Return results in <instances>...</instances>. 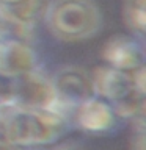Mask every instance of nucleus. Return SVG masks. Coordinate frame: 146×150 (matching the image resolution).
Masks as SVG:
<instances>
[{
    "label": "nucleus",
    "instance_id": "9b49d317",
    "mask_svg": "<svg viewBox=\"0 0 146 150\" xmlns=\"http://www.w3.org/2000/svg\"><path fill=\"white\" fill-rule=\"evenodd\" d=\"M110 105L118 119L132 120L137 116L146 112V94L140 92L138 89H134L127 96H124L115 103H110Z\"/></svg>",
    "mask_w": 146,
    "mask_h": 150
},
{
    "label": "nucleus",
    "instance_id": "f8f14e48",
    "mask_svg": "<svg viewBox=\"0 0 146 150\" xmlns=\"http://www.w3.org/2000/svg\"><path fill=\"white\" fill-rule=\"evenodd\" d=\"M14 106V77L0 72V110Z\"/></svg>",
    "mask_w": 146,
    "mask_h": 150
},
{
    "label": "nucleus",
    "instance_id": "dca6fc26",
    "mask_svg": "<svg viewBox=\"0 0 146 150\" xmlns=\"http://www.w3.org/2000/svg\"><path fill=\"white\" fill-rule=\"evenodd\" d=\"M0 138H5V136H3V131H2V125H0Z\"/></svg>",
    "mask_w": 146,
    "mask_h": 150
},
{
    "label": "nucleus",
    "instance_id": "f257e3e1",
    "mask_svg": "<svg viewBox=\"0 0 146 150\" xmlns=\"http://www.w3.org/2000/svg\"><path fill=\"white\" fill-rule=\"evenodd\" d=\"M5 139L17 150L46 149L58 142L71 128V119L52 110L8 106L0 110Z\"/></svg>",
    "mask_w": 146,
    "mask_h": 150
},
{
    "label": "nucleus",
    "instance_id": "1a4fd4ad",
    "mask_svg": "<svg viewBox=\"0 0 146 150\" xmlns=\"http://www.w3.org/2000/svg\"><path fill=\"white\" fill-rule=\"evenodd\" d=\"M50 0H0V16L21 25L36 28L44 21Z\"/></svg>",
    "mask_w": 146,
    "mask_h": 150
},
{
    "label": "nucleus",
    "instance_id": "6e6552de",
    "mask_svg": "<svg viewBox=\"0 0 146 150\" xmlns=\"http://www.w3.org/2000/svg\"><path fill=\"white\" fill-rule=\"evenodd\" d=\"M39 67V59L31 42L5 41L0 42V72L9 77L30 72Z\"/></svg>",
    "mask_w": 146,
    "mask_h": 150
},
{
    "label": "nucleus",
    "instance_id": "ddd939ff",
    "mask_svg": "<svg viewBox=\"0 0 146 150\" xmlns=\"http://www.w3.org/2000/svg\"><path fill=\"white\" fill-rule=\"evenodd\" d=\"M146 119L145 114L132 119V150H146L145 136H146Z\"/></svg>",
    "mask_w": 146,
    "mask_h": 150
},
{
    "label": "nucleus",
    "instance_id": "423d86ee",
    "mask_svg": "<svg viewBox=\"0 0 146 150\" xmlns=\"http://www.w3.org/2000/svg\"><path fill=\"white\" fill-rule=\"evenodd\" d=\"M116 120L112 105L101 97L82 103L71 116V124L88 133H110L116 128Z\"/></svg>",
    "mask_w": 146,
    "mask_h": 150
},
{
    "label": "nucleus",
    "instance_id": "f03ea898",
    "mask_svg": "<svg viewBox=\"0 0 146 150\" xmlns=\"http://www.w3.org/2000/svg\"><path fill=\"white\" fill-rule=\"evenodd\" d=\"M42 22L55 39L80 42L101 31L102 13L94 0H50Z\"/></svg>",
    "mask_w": 146,
    "mask_h": 150
},
{
    "label": "nucleus",
    "instance_id": "7ed1b4c3",
    "mask_svg": "<svg viewBox=\"0 0 146 150\" xmlns=\"http://www.w3.org/2000/svg\"><path fill=\"white\" fill-rule=\"evenodd\" d=\"M58 112L71 119L72 111L82 103L97 97L91 72L80 66H63L50 77Z\"/></svg>",
    "mask_w": 146,
    "mask_h": 150
},
{
    "label": "nucleus",
    "instance_id": "4468645a",
    "mask_svg": "<svg viewBox=\"0 0 146 150\" xmlns=\"http://www.w3.org/2000/svg\"><path fill=\"white\" fill-rule=\"evenodd\" d=\"M52 150H83V149L75 142H64V144H58Z\"/></svg>",
    "mask_w": 146,
    "mask_h": 150
},
{
    "label": "nucleus",
    "instance_id": "39448f33",
    "mask_svg": "<svg viewBox=\"0 0 146 150\" xmlns=\"http://www.w3.org/2000/svg\"><path fill=\"white\" fill-rule=\"evenodd\" d=\"M102 59L107 66L132 72L145 66L143 39L134 35H115L102 47Z\"/></svg>",
    "mask_w": 146,
    "mask_h": 150
},
{
    "label": "nucleus",
    "instance_id": "9d476101",
    "mask_svg": "<svg viewBox=\"0 0 146 150\" xmlns=\"http://www.w3.org/2000/svg\"><path fill=\"white\" fill-rule=\"evenodd\" d=\"M122 19L130 35L145 39L146 0H122Z\"/></svg>",
    "mask_w": 146,
    "mask_h": 150
},
{
    "label": "nucleus",
    "instance_id": "20e7f679",
    "mask_svg": "<svg viewBox=\"0 0 146 150\" xmlns=\"http://www.w3.org/2000/svg\"><path fill=\"white\" fill-rule=\"evenodd\" d=\"M14 106L58 112L50 77L38 67L14 77Z\"/></svg>",
    "mask_w": 146,
    "mask_h": 150
},
{
    "label": "nucleus",
    "instance_id": "2eb2a0df",
    "mask_svg": "<svg viewBox=\"0 0 146 150\" xmlns=\"http://www.w3.org/2000/svg\"><path fill=\"white\" fill-rule=\"evenodd\" d=\"M0 150H17V149H14L5 138H0Z\"/></svg>",
    "mask_w": 146,
    "mask_h": 150
},
{
    "label": "nucleus",
    "instance_id": "0eeeda50",
    "mask_svg": "<svg viewBox=\"0 0 146 150\" xmlns=\"http://www.w3.org/2000/svg\"><path fill=\"white\" fill-rule=\"evenodd\" d=\"M134 72V70H132ZM126 70L112 67V66H97L91 72L96 96L107 100L108 103H115L135 88L134 84V74Z\"/></svg>",
    "mask_w": 146,
    "mask_h": 150
}]
</instances>
